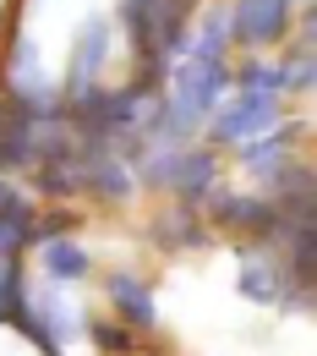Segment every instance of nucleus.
<instances>
[{
	"instance_id": "1",
	"label": "nucleus",
	"mask_w": 317,
	"mask_h": 356,
	"mask_svg": "<svg viewBox=\"0 0 317 356\" xmlns=\"http://www.w3.org/2000/svg\"><path fill=\"white\" fill-rule=\"evenodd\" d=\"M235 291H241L246 302H257V307H307V291H312V285H301V280L290 274V264L263 241V247H241Z\"/></svg>"
},
{
	"instance_id": "2",
	"label": "nucleus",
	"mask_w": 317,
	"mask_h": 356,
	"mask_svg": "<svg viewBox=\"0 0 317 356\" xmlns=\"http://www.w3.org/2000/svg\"><path fill=\"white\" fill-rule=\"evenodd\" d=\"M284 121V99L279 93H252V88H235V99H225L208 121V137H214V154L219 148H241L252 137L273 132Z\"/></svg>"
},
{
	"instance_id": "3",
	"label": "nucleus",
	"mask_w": 317,
	"mask_h": 356,
	"mask_svg": "<svg viewBox=\"0 0 317 356\" xmlns=\"http://www.w3.org/2000/svg\"><path fill=\"white\" fill-rule=\"evenodd\" d=\"M225 33L230 44H246V49L279 44L290 33V0H235L225 11Z\"/></svg>"
},
{
	"instance_id": "4",
	"label": "nucleus",
	"mask_w": 317,
	"mask_h": 356,
	"mask_svg": "<svg viewBox=\"0 0 317 356\" xmlns=\"http://www.w3.org/2000/svg\"><path fill=\"white\" fill-rule=\"evenodd\" d=\"M295 137H301V127H295V121H279L273 132L252 137V143H241V148H235V159H241L252 176L273 181L284 165H295Z\"/></svg>"
},
{
	"instance_id": "5",
	"label": "nucleus",
	"mask_w": 317,
	"mask_h": 356,
	"mask_svg": "<svg viewBox=\"0 0 317 356\" xmlns=\"http://www.w3.org/2000/svg\"><path fill=\"white\" fill-rule=\"evenodd\" d=\"M110 17H88L83 28H77V60H71V72H66V88L60 93H83L98 83V72H104V60H110Z\"/></svg>"
},
{
	"instance_id": "6",
	"label": "nucleus",
	"mask_w": 317,
	"mask_h": 356,
	"mask_svg": "<svg viewBox=\"0 0 317 356\" xmlns=\"http://www.w3.org/2000/svg\"><path fill=\"white\" fill-rule=\"evenodd\" d=\"M104 296H110V307L115 318L126 323V329H153L159 323V302H153V291H148V280L142 274H104Z\"/></svg>"
},
{
	"instance_id": "7",
	"label": "nucleus",
	"mask_w": 317,
	"mask_h": 356,
	"mask_svg": "<svg viewBox=\"0 0 317 356\" xmlns=\"http://www.w3.org/2000/svg\"><path fill=\"white\" fill-rule=\"evenodd\" d=\"M203 209H214V220L235 225V230H252V236H263V241H268V230L279 225L268 197H246V192H214Z\"/></svg>"
},
{
	"instance_id": "8",
	"label": "nucleus",
	"mask_w": 317,
	"mask_h": 356,
	"mask_svg": "<svg viewBox=\"0 0 317 356\" xmlns=\"http://www.w3.org/2000/svg\"><path fill=\"white\" fill-rule=\"evenodd\" d=\"M39 165V137H33V121H22L11 110V99H0V176L11 170H33Z\"/></svg>"
},
{
	"instance_id": "9",
	"label": "nucleus",
	"mask_w": 317,
	"mask_h": 356,
	"mask_svg": "<svg viewBox=\"0 0 317 356\" xmlns=\"http://www.w3.org/2000/svg\"><path fill=\"white\" fill-rule=\"evenodd\" d=\"M44 252V280L49 285H77V280H88V247L83 241H71V236H60V241H49V247H39Z\"/></svg>"
},
{
	"instance_id": "10",
	"label": "nucleus",
	"mask_w": 317,
	"mask_h": 356,
	"mask_svg": "<svg viewBox=\"0 0 317 356\" xmlns=\"http://www.w3.org/2000/svg\"><path fill=\"white\" fill-rule=\"evenodd\" d=\"M33 203L17 192V186H6L0 192V258H17V247L28 241V230H33Z\"/></svg>"
},
{
	"instance_id": "11",
	"label": "nucleus",
	"mask_w": 317,
	"mask_h": 356,
	"mask_svg": "<svg viewBox=\"0 0 317 356\" xmlns=\"http://www.w3.org/2000/svg\"><path fill=\"white\" fill-rule=\"evenodd\" d=\"M153 241H159V247H175V252H181V247H208L203 214H197V209H181V203H175V209H170L164 220L153 225Z\"/></svg>"
},
{
	"instance_id": "12",
	"label": "nucleus",
	"mask_w": 317,
	"mask_h": 356,
	"mask_svg": "<svg viewBox=\"0 0 317 356\" xmlns=\"http://www.w3.org/2000/svg\"><path fill=\"white\" fill-rule=\"evenodd\" d=\"M230 88H252V93H290V72H284V60H241V66H230Z\"/></svg>"
},
{
	"instance_id": "13",
	"label": "nucleus",
	"mask_w": 317,
	"mask_h": 356,
	"mask_svg": "<svg viewBox=\"0 0 317 356\" xmlns=\"http://www.w3.org/2000/svg\"><path fill=\"white\" fill-rule=\"evenodd\" d=\"M28 176H33V186L44 197H71L77 192V165H33Z\"/></svg>"
},
{
	"instance_id": "14",
	"label": "nucleus",
	"mask_w": 317,
	"mask_h": 356,
	"mask_svg": "<svg viewBox=\"0 0 317 356\" xmlns=\"http://www.w3.org/2000/svg\"><path fill=\"white\" fill-rule=\"evenodd\" d=\"M83 334H88L98 351H115V356L132 351V334H126L121 323H110V318H83Z\"/></svg>"
},
{
	"instance_id": "15",
	"label": "nucleus",
	"mask_w": 317,
	"mask_h": 356,
	"mask_svg": "<svg viewBox=\"0 0 317 356\" xmlns=\"http://www.w3.org/2000/svg\"><path fill=\"white\" fill-rule=\"evenodd\" d=\"M71 230V214L60 209V214H44V220H33V230H28V241H39V247H49V241H60Z\"/></svg>"
},
{
	"instance_id": "16",
	"label": "nucleus",
	"mask_w": 317,
	"mask_h": 356,
	"mask_svg": "<svg viewBox=\"0 0 317 356\" xmlns=\"http://www.w3.org/2000/svg\"><path fill=\"white\" fill-rule=\"evenodd\" d=\"M290 6H312V0H290Z\"/></svg>"
},
{
	"instance_id": "17",
	"label": "nucleus",
	"mask_w": 317,
	"mask_h": 356,
	"mask_svg": "<svg viewBox=\"0 0 317 356\" xmlns=\"http://www.w3.org/2000/svg\"><path fill=\"white\" fill-rule=\"evenodd\" d=\"M0 192H6V176H0Z\"/></svg>"
}]
</instances>
